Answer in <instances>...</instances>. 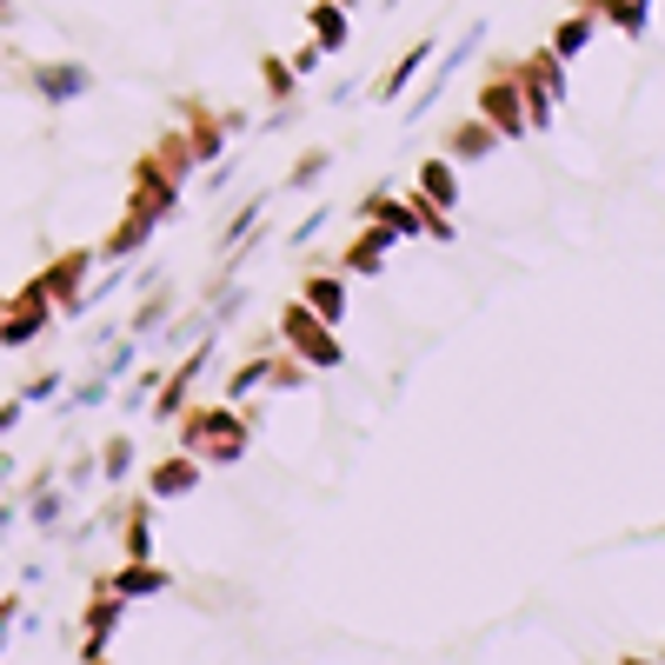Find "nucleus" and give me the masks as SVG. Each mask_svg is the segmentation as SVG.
<instances>
[{"instance_id":"f03ea898","label":"nucleus","mask_w":665,"mask_h":665,"mask_svg":"<svg viewBox=\"0 0 665 665\" xmlns=\"http://www.w3.org/2000/svg\"><path fill=\"white\" fill-rule=\"evenodd\" d=\"M153 486H160V492H187V486H194V472H187V466H160V479H153Z\"/></svg>"},{"instance_id":"f257e3e1","label":"nucleus","mask_w":665,"mask_h":665,"mask_svg":"<svg viewBox=\"0 0 665 665\" xmlns=\"http://www.w3.org/2000/svg\"><path fill=\"white\" fill-rule=\"evenodd\" d=\"M586 34H593V21H565V34H559V54H579V47H586Z\"/></svg>"}]
</instances>
